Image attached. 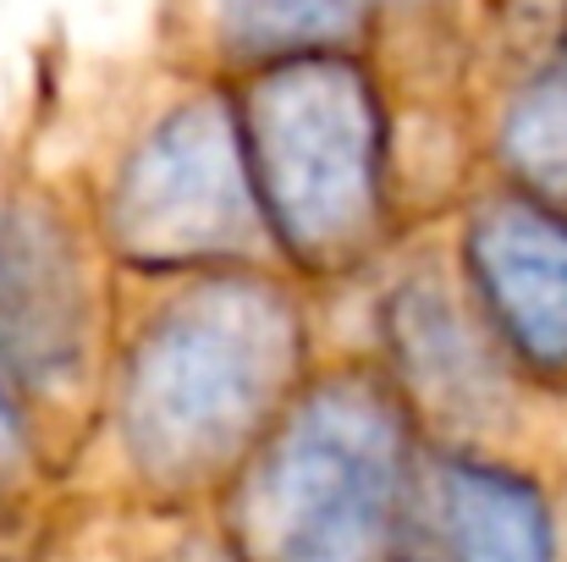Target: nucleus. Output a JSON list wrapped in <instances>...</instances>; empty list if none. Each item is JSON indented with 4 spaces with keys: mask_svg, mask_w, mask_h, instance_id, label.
Returning a JSON list of instances; mask_svg holds the SVG:
<instances>
[{
    "mask_svg": "<svg viewBox=\"0 0 567 562\" xmlns=\"http://www.w3.org/2000/svg\"><path fill=\"white\" fill-rule=\"evenodd\" d=\"M298 354L303 331L281 287L215 276L177 293L138 326L122 365L127 463L161 491H193L248 463L292 391Z\"/></svg>",
    "mask_w": 567,
    "mask_h": 562,
    "instance_id": "f257e3e1",
    "label": "nucleus"
},
{
    "mask_svg": "<svg viewBox=\"0 0 567 562\" xmlns=\"http://www.w3.org/2000/svg\"><path fill=\"white\" fill-rule=\"evenodd\" d=\"M496 161L507 187L567 210V28L507 89L496 116Z\"/></svg>",
    "mask_w": 567,
    "mask_h": 562,
    "instance_id": "9d476101",
    "label": "nucleus"
},
{
    "mask_svg": "<svg viewBox=\"0 0 567 562\" xmlns=\"http://www.w3.org/2000/svg\"><path fill=\"white\" fill-rule=\"evenodd\" d=\"M380 0H209L215 44L243 67L348 55L375 28Z\"/></svg>",
    "mask_w": 567,
    "mask_h": 562,
    "instance_id": "1a4fd4ad",
    "label": "nucleus"
},
{
    "mask_svg": "<svg viewBox=\"0 0 567 562\" xmlns=\"http://www.w3.org/2000/svg\"><path fill=\"white\" fill-rule=\"evenodd\" d=\"M463 293L518 380L567 397V210L491 193L463 226Z\"/></svg>",
    "mask_w": 567,
    "mask_h": 562,
    "instance_id": "39448f33",
    "label": "nucleus"
},
{
    "mask_svg": "<svg viewBox=\"0 0 567 562\" xmlns=\"http://www.w3.org/2000/svg\"><path fill=\"white\" fill-rule=\"evenodd\" d=\"M161 562H237V558H220L215 546H198V541H188V546H177L172 558H161Z\"/></svg>",
    "mask_w": 567,
    "mask_h": 562,
    "instance_id": "f8f14e48",
    "label": "nucleus"
},
{
    "mask_svg": "<svg viewBox=\"0 0 567 562\" xmlns=\"http://www.w3.org/2000/svg\"><path fill=\"white\" fill-rule=\"evenodd\" d=\"M391 562H563V519L529 469L446 452L408 486Z\"/></svg>",
    "mask_w": 567,
    "mask_h": 562,
    "instance_id": "6e6552de",
    "label": "nucleus"
},
{
    "mask_svg": "<svg viewBox=\"0 0 567 562\" xmlns=\"http://www.w3.org/2000/svg\"><path fill=\"white\" fill-rule=\"evenodd\" d=\"M94 287L72 226L28 193H0V370L28 391L83 375Z\"/></svg>",
    "mask_w": 567,
    "mask_h": 562,
    "instance_id": "0eeeda50",
    "label": "nucleus"
},
{
    "mask_svg": "<svg viewBox=\"0 0 567 562\" xmlns=\"http://www.w3.org/2000/svg\"><path fill=\"white\" fill-rule=\"evenodd\" d=\"M385 348L402 397L441 436H452L457 452H480L518 425L529 386L491 343L468 293H457L441 270L396 282L385 298Z\"/></svg>",
    "mask_w": 567,
    "mask_h": 562,
    "instance_id": "423d86ee",
    "label": "nucleus"
},
{
    "mask_svg": "<svg viewBox=\"0 0 567 562\" xmlns=\"http://www.w3.org/2000/svg\"><path fill=\"white\" fill-rule=\"evenodd\" d=\"M105 221L116 254L144 270L243 254L265 215L237 105L220 94L172 105L116 172Z\"/></svg>",
    "mask_w": 567,
    "mask_h": 562,
    "instance_id": "20e7f679",
    "label": "nucleus"
},
{
    "mask_svg": "<svg viewBox=\"0 0 567 562\" xmlns=\"http://www.w3.org/2000/svg\"><path fill=\"white\" fill-rule=\"evenodd\" d=\"M243 144L259 215L309 270L353 265L380 226L385 111L353 55L265 67L243 105Z\"/></svg>",
    "mask_w": 567,
    "mask_h": 562,
    "instance_id": "7ed1b4c3",
    "label": "nucleus"
},
{
    "mask_svg": "<svg viewBox=\"0 0 567 562\" xmlns=\"http://www.w3.org/2000/svg\"><path fill=\"white\" fill-rule=\"evenodd\" d=\"M408 486L396 397L375 375H326L248 452L226 502L231 558L391 562Z\"/></svg>",
    "mask_w": 567,
    "mask_h": 562,
    "instance_id": "f03ea898",
    "label": "nucleus"
},
{
    "mask_svg": "<svg viewBox=\"0 0 567 562\" xmlns=\"http://www.w3.org/2000/svg\"><path fill=\"white\" fill-rule=\"evenodd\" d=\"M28 463V441H22V425H17V408L6 402L0 391V486H11Z\"/></svg>",
    "mask_w": 567,
    "mask_h": 562,
    "instance_id": "9b49d317",
    "label": "nucleus"
}]
</instances>
